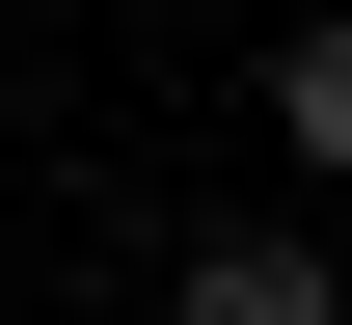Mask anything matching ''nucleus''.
Returning a JSON list of instances; mask_svg holds the SVG:
<instances>
[{
  "mask_svg": "<svg viewBox=\"0 0 352 325\" xmlns=\"http://www.w3.org/2000/svg\"><path fill=\"white\" fill-rule=\"evenodd\" d=\"M190 325H325V244L298 217H217V244H190Z\"/></svg>",
  "mask_w": 352,
  "mask_h": 325,
  "instance_id": "f257e3e1",
  "label": "nucleus"
},
{
  "mask_svg": "<svg viewBox=\"0 0 352 325\" xmlns=\"http://www.w3.org/2000/svg\"><path fill=\"white\" fill-rule=\"evenodd\" d=\"M271 136H298V163L352 190V0H325V27H298V54H271Z\"/></svg>",
  "mask_w": 352,
  "mask_h": 325,
  "instance_id": "f03ea898",
  "label": "nucleus"
}]
</instances>
